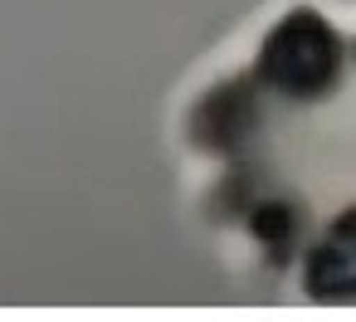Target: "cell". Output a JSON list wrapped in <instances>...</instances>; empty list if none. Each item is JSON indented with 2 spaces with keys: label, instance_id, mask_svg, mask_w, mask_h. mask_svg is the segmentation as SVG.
<instances>
[{
  "label": "cell",
  "instance_id": "cell-1",
  "mask_svg": "<svg viewBox=\"0 0 356 322\" xmlns=\"http://www.w3.org/2000/svg\"><path fill=\"white\" fill-rule=\"evenodd\" d=\"M337 79H341V40L312 10H293L259 49V83L278 88L283 98H317Z\"/></svg>",
  "mask_w": 356,
  "mask_h": 322
},
{
  "label": "cell",
  "instance_id": "cell-3",
  "mask_svg": "<svg viewBox=\"0 0 356 322\" xmlns=\"http://www.w3.org/2000/svg\"><path fill=\"white\" fill-rule=\"evenodd\" d=\"M254 88L249 83H225V88H215L205 103H200V113H195V122H191V132H195V142H205V147H239L244 142V132L254 127Z\"/></svg>",
  "mask_w": 356,
  "mask_h": 322
},
{
  "label": "cell",
  "instance_id": "cell-4",
  "mask_svg": "<svg viewBox=\"0 0 356 322\" xmlns=\"http://www.w3.org/2000/svg\"><path fill=\"white\" fill-rule=\"evenodd\" d=\"M254 239L268 244L273 259H283L288 244H293V205H283V200H264V205L254 210Z\"/></svg>",
  "mask_w": 356,
  "mask_h": 322
},
{
  "label": "cell",
  "instance_id": "cell-2",
  "mask_svg": "<svg viewBox=\"0 0 356 322\" xmlns=\"http://www.w3.org/2000/svg\"><path fill=\"white\" fill-rule=\"evenodd\" d=\"M302 288L312 298H356V210H346L332 234L307 254Z\"/></svg>",
  "mask_w": 356,
  "mask_h": 322
}]
</instances>
